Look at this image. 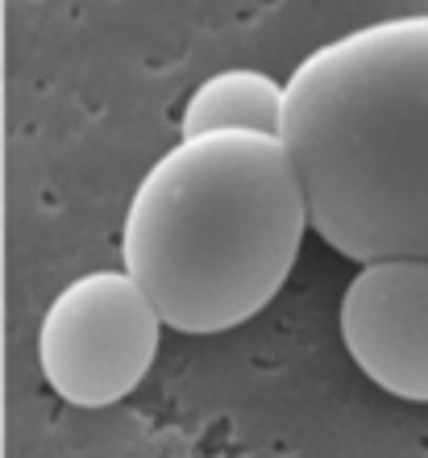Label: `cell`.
Returning a JSON list of instances; mask_svg holds the SVG:
<instances>
[{
	"instance_id": "obj_1",
	"label": "cell",
	"mask_w": 428,
	"mask_h": 458,
	"mask_svg": "<svg viewBox=\"0 0 428 458\" xmlns=\"http://www.w3.org/2000/svg\"><path fill=\"white\" fill-rule=\"evenodd\" d=\"M308 229L354 263L428 259V13L357 25L283 84Z\"/></svg>"
},
{
	"instance_id": "obj_3",
	"label": "cell",
	"mask_w": 428,
	"mask_h": 458,
	"mask_svg": "<svg viewBox=\"0 0 428 458\" xmlns=\"http://www.w3.org/2000/svg\"><path fill=\"white\" fill-rule=\"evenodd\" d=\"M163 317L125 271H88L50 301L38 329V362L55 396L75 409H108L155 367Z\"/></svg>"
},
{
	"instance_id": "obj_4",
	"label": "cell",
	"mask_w": 428,
	"mask_h": 458,
	"mask_svg": "<svg viewBox=\"0 0 428 458\" xmlns=\"http://www.w3.org/2000/svg\"><path fill=\"white\" fill-rule=\"evenodd\" d=\"M341 342L387 396L428 404V259L357 267L341 296Z\"/></svg>"
},
{
	"instance_id": "obj_5",
	"label": "cell",
	"mask_w": 428,
	"mask_h": 458,
	"mask_svg": "<svg viewBox=\"0 0 428 458\" xmlns=\"http://www.w3.org/2000/svg\"><path fill=\"white\" fill-rule=\"evenodd\" d=\"M283 121V84L254 67H225L208 75L183 105V138L208 130H258L279 133Z\"/></svg>"
},
{
	"instance_id": "obj_2",
	"label": "cell",
	"mask_w": 428,
	"mask_h": 458,
	"mask_svg": "<svg viewBox=\"0 0 428 458\" xmlns=\"http://www.w3.org/2000/svg\"><path fill=\"white\" fill-rule=\"evenodd\" d=\"M304 233V183L279 133H188L133 192L121 271L163 326L225 334L283 292Z\"/></svg>"
}]
</instances>
